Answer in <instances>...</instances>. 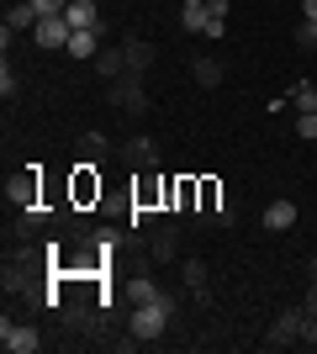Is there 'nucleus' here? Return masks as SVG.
Returning <instances> with one entry per match:
<instances>
[{
  "instance_id": "b1692460",
  "label": "nucleus",
  "mask_w": 317,
  "mask_h": 354,
  "mask_svg": "<svg viewBox=\"0 0 317 354\" xmlns=\"http://www.w3.org/2000/svg\"><path fill=\"white\" fill-rule=\"evenodd\" d=\"M291 43L302 48V53H307V48H317V21H302V27H296V37H291Z\"/></svg>"
},
{
  "instance_id": "a211bd4d",
  "label": "nucleus",
  "mask_w": 317,
  "mask_h": 354,
  "mask_svg": "<svg viewBox=\"0 0 317 354\" xmlns=\"http://www.w3.org/2000/svg\"><path fill=\"white\" fill-rule=\"evenodd\" d=\"M37 21H43V16H37V6H32V0H16L11 11H6V27H11V32H32Z\"/></svg>"
},
{
  "instance_id": "1a4fd4ad",
  "label": "nucleus",
  "mask_w": 317,
  "mask_h": 354,
  "mask_svg": "<svg viewBox=\"0 0 317 354\" xmlns=\"http://www.w3.org/2000/svg\"><path fill=\"white\" fill-rule=\"evenodd\" d=\"M148 254H153V265H175V259H180V233L164 222V227L148 238Z\"/></svg>"
},
{
  "instance_id": "423d86ee",
  "label": "nucleus",
  "mask_w": 317,
  "mask_h": 354,
  "mask_svg": "<svg viewBox=\"0 0 317 354\" xmlns=\"http://www.w3.org/2000/svg\"><path fill=\"white\" fill-rule=\"evenodd\" d=\"M302 317H307L302 307H286V312L270 323V333H265V349H291V344L302 339Z\"/></svg>"
},
{
  "instance_id": "f257e3e1",
  "label": "nucleus",
  "mask_w": 317,
  "mask_h": 354,
  "mask_svg": "<svg viewBox=\"0 0 317 354\" xmlns=\"http://www.w3.org/2000/svg\"><path fill=\"white\" fill-rule=\"evenodd\" d=\"M169 317H175V296L159 291L153 301H137V312H133V333H137L143 344H153V339L169 328Z\"/></svg>"
},
{
  "instance_id": "2eb2a0df",
  "label": "nucleus",
  "mask_w": 317,
  "mask_h": 354,
  "mask_svg": "<svg viewBox=\"0 0 317 354\" xmlns=\"http://www.w3.org/2000/svg\"><path fill=\"white\" fill-rule=\"evenodd\" d=\"M222 207H227L222 180H217V175H201V207H196V217H217Z\"/></svg>"
},
{
  "instance_id": "dca6fc26",
  "label": "nucleus",
  "mask_w": 317,
  "mask_h": 354,
  "mask_svg": "<svg viewBox=\"0 0 317 354\" xmlns=\"http://www.w3.org/2000/svg\"><path fill=\"white\" fill-rule=\"evenodd\" d=\"M180 281L191 286V296H201V301H211V291H206V281H211L206 259H185V265H180Z\"/></svg>"
},
{
  "instance_id": "7ed1b4c3",
  "label": "nucleus",
  "mask_w": 317,
  "mask_h": 354,
  "mask_svg": "<svg viewBox=\"0 0 317 354\" xmlns=\"http://www.w3.org/2000/svg\"><path fill=\"white\" fill-rule=\"evenodd\" d=\"M37 191H43V175H37V164H27L21 175H11V180H6V201H11L16 212L43 207V201H37Z\"/></svg>"
},
{
  "instance_id": "6ab92c4d",
  "label": "nucleus",
  "mask_w": 317,
  "mask_h": 354,
  "mask_svg": "<svg viewBox=\"0 0 317 354\" xmlns=\"http://www.w3.org/2000/svg\"><path fill=\"white\" fill-rule=\"evenodd\" d=\"M64 16H69V27H106V21H101V11H95V6H90V0H69V11H64Z\"/></svg>"
},
{
  "instance_id": "bb28decb",
  "label": "nucleus",
  "mask_w": 317,
  "mask_h": 354,
  "mask_svg": "<svg viewBox=\"0 0 317 354\" xmlns=\"http://www.w3.org/2000/svg\"><path fill=\"white\" fill-rule=\"evenodd\" d=\"M32 6H37V16H64L69 11V0H32Z\"/></svg>"
},
{
  "instance_id": "6e6552de",
  "label": "nucleus",
  "mask_w": 317,
  "mask_h": 354,
  "mask_svg": "<svg viewBox=\"0 0 317 354\" xmlns=\"http://www.w3.org/2000/svg\"><path fill=\"white\" fill-rule=\"evenodd\" d=\"M191 80H196L201 90H217L227 80V59H222V53H201V59H191Z\"/></svg>"
},
{
  "instance_id": "4be33fe9",
  "label": "nucleus",
  "mask_w": 317,
  "mask_h": 354,
  "mask_svg": "<svg viewBox=\"0 0 317 354\" xmlns=\"http://www.w3.org/2000/svg\"><path fill=\"white\" fill-rule=\"evenodd\" d=\"M0 95H6V101H16V95H21V80H16L11 64H0Z\"/></svg>"
},
{
  "instance_id": "cd10ccee",
  "label": "nucleus",
  "mask_w": 317,
  "mask_h": 354,
  "mask_svg": "<svg viewBox=\"0 0 317 354\" xmlns=\"http://www.w3.org/2000/svg\"><path fill=\"white\" fill-rule=\"evenodd\" d=\"M302 307H307V312L317 317V281H307V296H302Z\"/></svg>"
},
{
  "instance_id": "9b49d317",
  "label": "nucleus",
  "mask_w": 317,
  "mask_h": 354,
  "mask_svg": "<svg viewBox=\"0 0 317 354\" xmlns=\"http://www.w3.org/2000/svg\"><path fill=\"white\" fill-rule=\"evenodd\" d=\"M196 207H201V175H180L175 196H169V212H196Z\"/></svg>"
},
{
  "instance_id": "39448f33",
  "label": "nucleus",
  "mask_w": 317,
  "mask_h": 354,
  "mask_svg": "<svg viewBox=\"0 0 317 354\" xmlns=\"http://www.w3.org/2000/svg\"><path fill=\"white\" fill-rule=\"evenodd\" d=\"M0 349H6V354H37V349H43V333H37L32 323L0 317Z\"/></svg>"
},
{
  "instance_id": "412c9836",
  "label": "nucleus",
  "mask_w": 317,
  "mask_h": 354,
  "mask_svg": "<svg viewBox=\"0 0 317 354\" xmlns=\"http://www.w3.org/2000/svg\"><path fill=\"white\" fill-rule=\"evenodd\" d=\"M291 101H296V111H317V85H307V80H302V85L291 90Z\"/></svg>"
},
{
  "instance_id": "393cba45",
  "label": "nucleus",
  "mask_w": 317,
  "mask_h": 354,
  "mask_svg": "<svg viewBox=\"0 0 317 354\" xmlns=\"http://www.w3.org/2000/svg\"><path fill=\"white\" fill-rule=\"evenodd\" d=\"M133 296H137V301H153V296H159V286H153L148 275H133Z\"/></svg>"
},
{
  "instance_id": "a878e982",
  "label": "nucleus",
  "mask_w": 317,
  "mask_h": 354,
  "mask_svg": "<svg viewBox=\"0 0 317 354\" xmlns=\"http://www.w3.org/2000/svg\"><path fill=\"white\" fill-rule=\"evenodd\" d=\"M296 133H302L307 143H317V111H302V122H296Z\"/></svg>"
},
{
  "instance_id": "f3484780",
  "label": "nucleus",
  "mask_w": 317,
  "mask_h": 354,
  "mask_svg": "<svg viewBox=\"0 0 317 354\" xmlns=\"http://www.w3.org/2000/svg\"><path fill=\"white\" fill-rule=\"evenodd\" d=\"M291 222H296V201H286V196H280V201H270V207H265V227H270V233H286Z\"/></svg>"
},
{
  "instance_id": "ddd939ff",
  "label": "nucleus",
  "mask_w": 317,
  "mask_h": 354,
  "mask_svg": "<svg viewBox=\"0 0 317 354\" xmlns=\"http://www.w3.org/2000/svg\"><path fill=\"white\" fill-rule=\"evenodd\" d=\"M122 48H127V69H133V74H143L153 59H159V48H153V43H143L137 32H127V37H122Z\"/></svg>"
},
{
  "instance_id": "f03ea898",
  "label": "nucleus",
  "mask_w": 317,
  "mask_h": 354,
  "mask_svg": "<svg viewBox=\"0 0 317 354\" xmlns=\"http://www.w3.org/2000/svg\"><path fill=\"white\" fill-rule=\"evenodd\" d=\"M106 101L117 106V111H133V117H143L148 111V90H143V74H122V80H111L106 85Z\"/></svg>"
},
{
  "instance_id": "4468645a",
  "label": "nucleus",
  "mask_w": 317,
  "mask_h": 354,
  "mask_svg": "<svg viewBox=\"0 0 317 354\" xmlns=\"http://www.w3.org/2000/svg\"><path fill=\"white\" fill-rule=\"evenodd\" d=\"M122 159L127 164H143V169H153V164H159V143H153V138H127V143H122Z\"/></svg>"
},
{
  "instance_id": "9d476101",
  "label": "nucleus",
  "mask_w": 317,
  "mask_h": 354,
  "mask_svg": "<svg viewBox=\"0 0 317 354\" xmlns=\"http://www.w3.org/2000/svg\"><path fill=\"white\" fill-rule=\"evenodd\" d=\"M95 74H101L106 85H111V80H122V74H127V48H122V43L101 48V53H95Z\"/></svg>"
},
{
  "instance_id": "20e7f679",
  "label": "nucleus",
  "mask_w": 317,
  "mask_h": 354,
  "mask_svg": "<svg viewBox=\"0 0 317 354\" xmlns=\"http://www.w3.org/2000/svg\"><path fill=\"white\" fill-rule=\"evenodd\" d=\"M101 164H90V159H79L75 164V175H69V201L75 207H95L101 201V175H95Z\"/></svg>"
},
{
  "instance_id": "aec40b11",
  "label": "nucleus",
  "mask_w": 317,
  "mask_h": 354,
  "mask_svg": "<svg viewBox=\"0 0 317 354\" xmlns=\"http://www.w3.org/2000/svg\"><path fill=\"white\" fill-rule=\"evenodd\" d=\"M106 153H111V143H106L101 133H85V138H79V159H90V164H101Z\"/></svg>"
},
{
  "instance_id": "7c9ffc66",
  "label": "nucleus",
  "mask_w": 317,
  "mask_h": 354,
  "mask_svg": "<svg viewBox=\"0 0 317 354\" xmlns=\"http://www.w3.org/2000/svg\"><path fill=\"white\" fill-rule=\"evenodd\" d=\"M185 6H206V0H185Z\"/></svg>"
},
{
  "instance_id": "c85d7f7f",
  "label": "nucleus",
  "mask_w": 317,
  "mask_h": 354,
  "mask_svg": "<svg viewBox=\"0 0 317 354\" xmlns=\"http://www.w3.org/2000/svg\"><path fill=\"white\" fill-rule=\"evenodd\" d=\"M302 6H307V16H302V21H317V0H302Z\"/></svg>"
},
{
  "instance_id": "0eeeda50",
  "label": "nucleus",
  "mask_w": 317,
  "mask_h": 354,
  "mask_svg": "<svg viewBox=\"0 0 317 354\" xmlns=\"http://www.w3.org/2000/svg\"><path fill=\"white\" fill-rule=\"evenodd\" d=\"M75 27H69V16H43L37 27H32V43L37 48H69Z\"/></svg>"
},
{
  "instance_id": "5701e85b",
  "label": "nucleus",
  "mask_w": 317,
  "mask_h": 354,
  "mask_svg": "<svg viewBox=\"0 0 317 354\" xmlns=\"http://www.w3.org/2000/svg\"><path fill=\"white\" fill-rule=\"evenodd\" d=\"M180 21H185V32H206V6H185Z\"/></svg>"
},
{
  "instance_id": "f8f14e48",
  "label": "nucleus",
  "mask_w": 317,
  "mask_h": 354,
  "mask_svg": "<svg viewBox=\"0 0 317 354\" xmlns=\"http://www.w3.org/2000/svg\"><path fill=\"white\" fill-rule=\"evenodd\" d=\"M101 37H106V27H79L64 53H69V59H95V53H101Z\"/></svg>"
},
{
  "instance_id": "c756f323",
  "label": "nucleus",
  "mask_w": 317,
  "mask_h": 354,
  "mask_svg": "<svg viewBox=\"0 0 317 354\" xmlns=\"http://www.w3.org/2000/svg\"><path fill=\"white\" fill-rule=\"evenodd\" d=\"M307 281H317V254H312V265H307Z\"/></svg>"
}]
</instances>
